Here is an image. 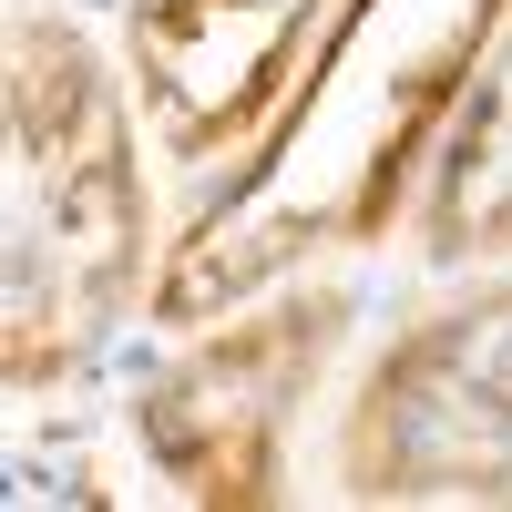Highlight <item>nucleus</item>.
I'll use <instances>...</instances> for the list:
<instances>
[{"instance_id": "nucleus-5", "label": "nucleus", "mask_w": 512, "mask_h": 512, "mask_svg": "<svg viewBox=\"0 0 512 512\" xmlns=\"http://www.w3.org/2000/svg\"><path fill=\"white\" fill-rule=\"evenodd\" d=\"M338 0H134L123 52L175 154L256 144L297 93Z\"/></svg>"}, {"instance_id": "nucleus-3", "label": "nucleus", "mask_w": 512, "mask_h": 512, "mask_svg": "<svg viewBox=\"0 0 512 512\" xmlns=\"http://www.w3.org/2000/svg\"><path fill=\"white\" fill-rule=\"evenodd\" d=\"M359 502H512V287L420 318L349 410Z\"/></svg>"}, {"instance_id": "nucleus-6", "label": "nucleus", "mask_w": 512, "mask_h": 512, "mask_svg": "<svg viewBox=\"0 0 512 512\" xmlns=\"http://www.w3.org/2000/svg\"><path fill=\"white\" fill-rule=\"evenodd\" d=\"M420 246L441 267H472V256L512 246V31L482 52L461 113L431 144V195H420Z\"/></svg>"}, {"instance_id": "nucleus-2", "label": "nucleus", "mask_w": 512, "mask_h": 512, "mask_svg": "<svg viewBox=\"0 0 512 512\" xmlns=\"http://www.w3.org/2000/svg\"><path fill=\"white\" fill-rule=\"evenodd\" d=\"M0 379L52 390L113 338L144 267V175L123 93L72 21L11 31V185H0Z\"/></svg>"}, {"instance_id": "nucleus-4", "label": "nucleus", "mask_w": 512, "mask_h": 512, "mask_svg": "<svg viewBox=\"0 0 512 512\" xmlns=\"http://www.w3.org/2000/svg\"><path fill=\"white\" fill-rule=\"evenodd\" d=\"M338 318H349L338 297H287L277 318L195 338V349L144 390V451L164 461V482L185 502H267L277 492L287 410L318 379Z\"/></svg>"}, {"instance_id": "nucleus-1", "label": "nucleus", "mask_w": 512, "mask_h": 512, "mask_svg": "<svg viewBox=\"0 0 512 512\" xmlns=\"http://www.w3.org/2000/svg\"><path fill=\"white\" fill-rule=\"evenodd\" d=\"M492 41L502 0H338L297 93L256 134V164L175 236L154 277V318H226L297 256L369 246L400 216L410 175L431 164Z\"/></svg>"}]
</instances>
